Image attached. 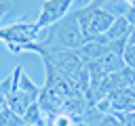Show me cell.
Segmentation results:
<instances>
[{
	"instance_id": "obj_1",
	"label": "cell",
	"mask_w": 135,
	"mask_h": 126,
	"mask_svg": "<svg viewBox=\"0 0 135 126\" xmlns=\"http://www.w3.org/2000/svg\"><path fill=\"white\" fill-rule=\"evenodd\" d=\"M86 42V36L76 19V13H68L61 21L53 23L49 27V34L44 38H40L36 42V46L40 48H70V50H78L82 44Z\"/></svg>"
},
{
	"instance_id": "obj_2",
	"label": "cell",
	"mask_w": 135,
	"mask_h": 126,
	"mask_svg": "<svg viewBox=\"0 0 135 126\" xmlns=\"http://www.w3.org/2000/svg\"><path fill=\"white\" fill-rule=\"evenodd\" d=\"M40 40V27L36 21H17L6 27H0V42L15 55L27 52V46Z\"/></svg>"
},
{
	"instance_id": "obj_3",
	"label": "cell",
	"mask_w": 135,
	"mask_h": 126,
	"mask_svg": "<svg viewBox=\"0 0 135 126\" xmlns=\"http://www.w3.org/2000/svg\"><path fill=\"white\" fill-rule=\"evenodd\" d=\"M76 13V19L86 36V40H93L97 36H101L116 17H112L103 6H101V0H91L89 4H84L82 8L74 10Z\"/></svg>"
},
{
	"instance_id": "obj_4",
	"label": "cell",
	"mask_w": 135,
	"mask_h": 126,
	"mask_svg": "<svg viewBox=\"0 0 135 126\" xmlns=\"http://www.w3.org/2000/svg\"><path fill=\"white\" fill-rule=\"evenodd\" d=\"M74 0H44L40 10H38V17H36V25L42 29V27H51L53 23L61 21L70 8H72Z\"/></svg>"
},
{
	"instance_id": "obj_5",
	"label": "cell",
	"mask_w": 135,
	"mask_h": 126,
	"mask_svg": "<svg viewBox=\"0 0 135 126\" xmlns=\"http://www.w3.org/2000/svg\"><path fill=\"white\" fill-rule=\"evenodd\" d=\"M108 101H110V111H112V116H116V113H127V111H135V88L114 90L112 94H108Z\"/></svg>"
},
{
	"instance_id": "obj_6",
	"label": "cell",
	"mask_w": 135,
	"mask_h": 126,
	"mask_svg": "<svg viewBox=\"0 0 135 126\" xmlns=\"http://www.w3.org/2000/svg\"><path fill=\"white\" fill-rule=\"evenodd\" d=\"M131 34V23L127 21V17H116L114 21H112V25L101 34V36H97V38H93V40H97L99 44H103V46H110L112 42H116V40H120V38H127Z\"/></svg>"
},
{
	"instance_id": "obj_7",
	"label": "cell",
	"mask_w": 135,
	"mask_h": 126,
	"mask_svg": "<svg viewBox=\"0 0 135 126\" xmlns=\"http://www.w3.org/2000/svg\"><path fill=\"white\" fill-rule=\"evenodd\" d=\"M38 99L34 97V94H30V92H25V90H21V88H13L8 94H6V107L8 109H13L17 116H25V111L30 109V105L32 103H36Z\"/></svg>"
},
{
	"instance_id": "obj_8",
	"label": "cell",
	"mask_w": 135,
	"mask_h": 126,
	"mask_svg": "<svg viewBox=\"0 0 135 126\" xmlns=\"http://www.w3.org/2000/svg\"><path fill=\"white\" fill-rule=\"evenodd\" d=\"M105 52H108V46L99 44L97 40H86V42H84V44L78 48V57L82 59V63L97 61V59H101Z\"/></svg>"
},
{
	"instance_id": "obj_9",
	"label": "cell",
	"mask_w": 135,
	"mask_h": 126,
	"mask_svg": "<svg viewBox=\"0 0 135 126\" xmlns=\"http://www.w3.org/2000/svg\"><path fill=\"white\" fill-rule=\"evenodd\" d=\"M101 65H103V69L108 71V76H110V74H116V71H120V69L127 67L122 55H118V52H105V55L101 57Z\"/></svg>"
},
{
	"instance_id": "obj_10",
	"label": "cell",
	"mask_w": 135,
	"mask_h": 126,
	"mask_svg": "<svg viewBox=\"0 0 135 126\" xmlns=\"http://www.w3.org/2000/svg\"><path fill=\"white\" fill-rule=\"evenodd\" d=\"M23 122H25V124H34V126H46V124H49V118H46L44 111L40 109L38 101L30 105V109H27L25 116H23Z\"/></svg>"
},
{
	"instance_id": "obj_11",
	"label": "cell",
	"mask_w": 135,
	"mask_h": 126,
	"mask_svg": "<svg viewBox=\"0 0 135 126\" xmlns=\"http://www.w3.org/2000/svg\"><path fill=\"white\" fill-rule=\"evenodd\" d=\"M25 122H23V118L21 116H17L13 109H2L0 111V126H23Z\"/></svg>"
},
{
	"instance_id": "obj_12",
	"label": "cell",
	"mask_w": 135,
	"mask_h": 126,
	"mask_svg": "<svg viewBox=\"0 0 135 126\" xmlns=\"http://www.w3.org/2000/svg\"><path fill=\"white\" fill-rule=\"evenodd\" d=\"M46 126H78V122H76L70 113L59 111V113H55V116L49 118V124H46Z\"/></svg>"
},
{
	"instance_id": "obj_13",
	"label": "cell",
	"mask_w": 135,
	"mask_h": 126,
	"mask_svg": "<svg viewBox=\"0 0 135 126\" xmlns=\"http://www.w3.org/2000/svg\"><path fill=\"white\" fill-rule=\"evenodd\" d=\"M122 59H124V65L135 69V44L133 42H127L124 50H122Z\"/></svg>"
},
{
	"instance_id": "obj_14",
	"label": "cell",
	"mask_w": 135,
	"mask_h": 126,
	"mask_svg": "<svg viewBox=\"0 0 135 126\" xmlns=\"http://www.w3.org/2000/svg\"><path fill=\"white\" fill-rule=\"evenodd\" d=\"M120 126H135V111H127V113H116Z\"/></svg>"
},
{
	"instance_id": "obj_15",
	"label": "cell",
	"mask_w": 135,
	"mask_h": 126,
	"mask_svg": "<svg viewBox=\"0 0 135 126\" xmlns=\"http://www.w3.org/2000/svg\"><path fill=\"white\" fill-rule=\"evenodd\" d=\"M8 10H11V0H0V19H4Z\"/></svg>"
},
{
	"instance_id": "obj_16",
	"label": "cell",
	"mask_w": 135,
	"mask_h": 126,
	"mask_svg": "<svg viewBox=\"0 0 135 126\" xmlns=\"http://www.w3.org/2000/svg\"><path fill=\"white\" fill-rule=\"evenodd\" d=\"M127 21L131 23V27H135V6H129V10H127Z\"/></svg>"
},
{
	"instance_id": "obj_17",
	"label": "cell",
	"mask_w": 135,
	"mask_h": 126,
	"mask_svg": "<svg viewBox=\"0 0 135 126\" xmlns=\"http://www.w3.org/2000/svg\"><path fill=\"white\" fill-rule=\"evenodd\" d=\"M129 42L135 44V27H131V34H129Z\"/></svg>"
},
{
	"instance_id": "obj_18",
	"label": "cell",
	"mask_w": 135,
	"mask_h": 126,
	"mask_svg": "<svg viewBox=\"0 0 135 126\" xmlns=\"http://www.w3.org/2000/svg\"><path fill=\"white\" fill-rule=\"evenodd\" d=\"M23 126H34V124H23Z\"/></svg>"
}]
</instances>
